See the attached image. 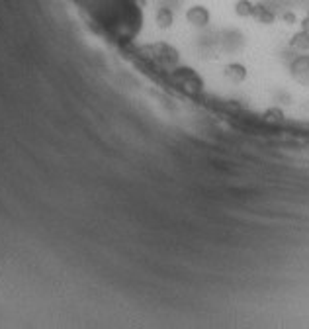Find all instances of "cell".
<instances>
[{
  "label": "cell",
  "instance_id": "1",
  "mask_svg": "<svg viewBox=\"0 0 309 329\" xmlns=\"http://www.w3.org/2000/svg\"><path fill=\"white\" fill-rule=\"evenodd\" d=\"M186 20H188L190 24L198 26V28H203V26H208V22H210V12H208L203 6H192V8L186 12Z\"/></svg>",
  "mask_w": 309,
  "mask_h": 329
},
{
  "label": "cell",
  "instance_id": "2",
  "mask_svg": "<svg viewBox=\"0 0 309 329\" xmlns=\"http://www.w3.org/2000/svg\"><path fill=\"white\" fill-rule=\"evenodd\" d=\"M172 22H174V16H172V10L170 8H161L159 12H157V24H159V28H170L172 26Z\"/></svg>",
  "mask_w": 309,
  "mask_h": 329
},
{
  "label": "cell",
  "instance_id": "3",
  "mask_svg": "<svg viewBox=\"0 0 309 329\" xmlns=\"http://www.w3.org/2000/svg\"><path fill=\"white\" fill-rule=\"evenodd\" d=\"M253 16H255L260 24H272L274 22V14L268 10V8H264V6H260V4H256L255 10H253Z\"/></svg>",
  "mask_w": 309,
  "mask_h": 329
},
{
  "label": "cell",
  "instance_id": "4",
  "mask_svg": "<svg viewBox=\"0 0 309 329\" xmlns=\"http://www.w3.org/2000/svg\"><path fill=\"white\" fill-rule=\"evenodd\" d=\"M253 10H255V4L251 0H239L235 4V12L241 18H247V16H253Z\"/></svg>",
  "mask_w": 309,
  "mask_h": 329
},
{
  "label": "cell",
  "instance_id": "5",
  "mask_svg": "<svg viewBox=\"0 0 309 329\" xmlns=\"http://www.w3.org/2000/svg\"><path fill=\"white\" fill-rule=\"evenodd\" d=\"M225 74H227L231 80L239 83V80H243V78L247 76V71H245L243 65H229V67L225 69Z\"/></svg>",
  "mask_w": 309,
  "mask_h": 329
},
{
  "label": "cell",
  "instance_id": "6",
  "mask_svg": "<svg viewBox=\"0 0 309 329\" xmlns=\"http://www.w3.org/2000/svg\"><path fill=\"white\" fill-rule=\"evenodd\" d=\"M291 45H293V47H303V49L309 47V32H303V30H301V34L293 36Z\"/></svg>",
  "mask_w": 309,
  "mask_h": 329
},
{
  "label": "cell",
  "instance_id": "7",
  "mask_svg": "<svg viewBox=\"0 0 309 329\" xmlns=\"http://www.w3.org/2000/svg\"><path fill=\"white\" fill-rule=\"evenodd\" d=\"M282 20H284V22H286L288 26H291V24H295V16H293L291 12H286V14L282 16Z\"/></svg>",
  "mask_w": 309,
  "mask_h": 329
},
{
  "label": "cell",
  "instance_id": "8",
  "mask_svg": "<svg viewBox=\"0 0 309 329\" xmlns=\"http://www.w3.org/2000/svg\"><path fill=\"white\" fill-rule=\"evenodd\" d=\"M301 30H303V32H309V18H305L301 22Z\"/></svg>",
  "mask_w": 309,
  "mask_h": 329
}]
</instances>
